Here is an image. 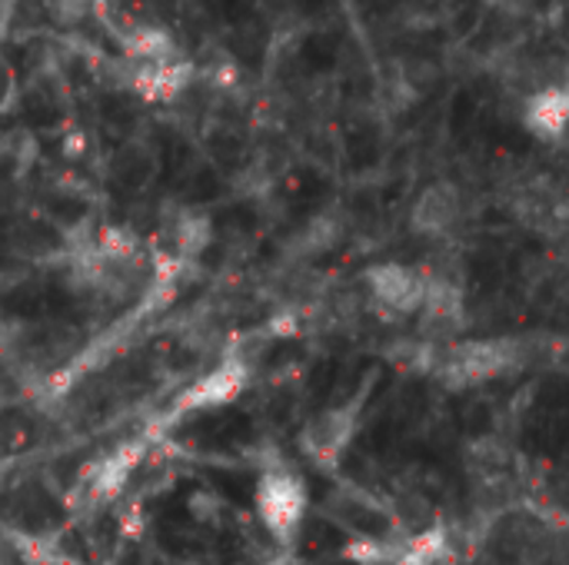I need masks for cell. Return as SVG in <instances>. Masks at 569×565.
Instances as JSON below:
<instances>
[{
	"label": "cell",
	"instance_id": "1",
	"mask_svg": "<svg viewBox=\"0 0 569 565\" xmlns=\"http://www.w3.org/2000/svg\"><path fill=\"white\" fill-rule=\"evenodd\" d=\"M526 363V343L516 336H493V339H467V343L446 350L436 360V376L449 389H470L490 380H500Z\"/></svg>",
	"mask_w": 569,
	"mask_h": 565
},
{
	"label": "cell",
	"instance_id": "2",
	"mask_svg": "<svg viewBox=\"0 0 569 565\" xmlns=\"http://www.w3.org/2000/svg\"><path fill=\"white\" fill-rule=\"evenodd\" d=\"M254 506H257V516H260L264 529L280 545H290L293 535L300 532L303 516H306V486L293 470H287L280 463L267 466L257 479Z\"/></svg>",
	"mask_w": 569,
	"mask_h": 565
},
{
	"label": "cell",
	"instance_id": "3",
	"mask_svg": "<svg viewBox=\"0 0 569 565\" xmlns=\"http://www.w3.org/2000/svg\"><path fill=\"white\" fill-rule=\"evenodd\" d=\"M360 409H364V393L344 406H326L320 409L300 432V445L306 452V460L330 470L344 460V452L360 432Z\"/></svg>",
	"mask_w": 569,
	"mask_h": 565
},
{
	"label": "cell",
	"instance_id": "4",
	"mask_svg": "<svg viewBox=\"0 0 569 565\" xmlns=\"http://www.w3.org/2000/svg\"><path fill=\"white\" fill-rule=\"evenodd\" d=\"M364 283L370 290V300L383 306L393 316H416L426 303V273L406 263H373L364 273Z\"/></svg>",
	"mask_w": 569,
	"mask_h": 565
},
{
	"label": "cell",
	"instance_id": "5",
	"mask_svg": "<svg viewBox=\"0 0 569 565\" xmlns=\"http://www.w3.org/2000/svg\"><path fill=\"white\" fill-rule=\"evenodd\" d=\"M523 127L549 144L569 137V74L523 97Z\"/></svg>",
	"mask_w": 569,
	"mask_h": 565
},
{
	"label": "cell",
	"instance_id": "6",
	"mask_svg": "<svg viewBox=\"0 0 569 565\" xmlns=\"http://www.w3.org/2000/svg\"><path fill=\"white\" fill-rule=\"evenodd\" d=\"M460 216H464L460 190L446 180H436L416 193L413 210H410V226L423 237H443L460 223Z\"/></svg>",
	"mask_w": 569,
	"mask_h": 565
},
{
	"label": "cell",
	"instance_id": "7",
	"mask_svg": "<svg viewBox=\"0 0 569 565\" xmlns=\"http://www.w3.org/2000/svg\"><path fill=\"white\" fill-rule=\"evenodd\" d=\"M193 77H197V67L183 57L167 60V64H131L127 87L147 103H170L193 83Z\"/></svg>",
	"mask_w": 569,
	"mask_h": 565
},
{
	"label": "cell",
	"instance_id": "8",
	"mask_svg": "<svg viewBox=\"0 0 569 565\" xmlns=\"http://www.w3.org/2000/svg\"><path fill=\"white\" fill-rule=\"evenodd\" d=\"M247 386V366L241 360H226L220 363L213 373L200 376L183 396H180V409H210V406H223L244 393Z\"/></svg>",
	"mask_w": 569,
	"mask_h": 565
},
{
	"label": "cell",
	"instance_id": "9",
	"mask_svg": "<svg viewBox=\"0 0 569 565\" xmlns=\"http://www.w3.org/2000/svg\"><path fill=\"white\" fill-rule=\"evenodd\" d=\"M144 456H147V445L141 442V439H134V442H124V445H118L110 452V456L97 466V473H93V496L97 499H113L118 493H124V486L131 483V476H134V470L144 463Z\"/></svg>",
	"mask_w": 569,
	"mask_h": 565
},
{
	"label": "cell",
	"instance_id": "10",
	"mask_svg": "<svg viewBox=\"0 0 569 565\" xmlns=\"http://www.w3.org/2000/svg\"><path fill=\"white\" fill-rule=\"evenodd\" d=\"M121 44H124V54L131 64H167V60L180 57L174 34L157 24H131L121 34Z\"/></svg>",
	"mask_w": 569,
	"mask_h": 565
},
{
	"label": "cell",
	"instance_id": "11",
	"mask_svg": "<svg viewBox=\"0 0 569 565\" xmlns=\"http://www.w3.org/2000/svg\"><path fill=\"white\" fill-rule=\"evenodd\" d=\"M339 237H344V216L339 213H316V216H310L300 230H297V237H293V253H300V257H320V253H330L336 244H339Z\"/></svg>",
	"mask_w": 569,
	"mask_h": 565
},
{
	"label": "cell",
	"instance_id": "12",
	"mask_svg": "<svg viewBox=\"0 0 569 565\" xmlns=\"http://www.w3.org/2000/svg\"><path fill=\"white\" fill-rule=\"evenodd\" d=\"M213 244V219L203 210H180L174 219V247L180 260H197Z\"/></svg>",
	"mask_w": 569,
	"mask_h": 565
},
{
	"label": "cell",
	"instance_id": "13",
	"mask_svg": "<svg viewBox=\"0 0 569 565\" xmlns=\"http://www.w3.org/2000/svg\"><path fill=\"white\" fill-rule=\"evenodd\" d=\"M423 316L429 323H443V326H457L464 316V290L446 280V276H426V303H423Z\"/></svg>",
	"mask_w": 569,
	"mask_h": 565
},
{
	"label": "cell",
	"instance_id": "14",
	"mask_svg": "<svg viewBox=\"0 0 569 565\" xmlns=\"http://www.w3.org/2000/svg\"><path fill=\"white\" fill-rule=\"evenodd\" d=\"M137 234L127 230V226L121 223H107L97 230V253L110 263H124L137 253Z\"/></svg>",
	"mask_w": 569,
	"mask_h": 565
},
{
	"label": "cell",
	"instance_id": "15",
	"mask_svg": "<svg viewBox=\"0 0 569 565\" xmlns=\"http://www.w3.org/2000/svg\"><path fill=\"white\" fill-rule=\"evenodd\" d=\"M506 460H510V452H506V445L497 436H483V439H477L470 445V463L480 466L483 476L487 473H500L506 466Z\"/></svg>",
	"mask_w": 569,
	"mask_h": 565
},
{
	"label": "cell",
	"instance_id": "16",
	"mask_svg": "<svg viewBox=\"0 0 569 565\" xmlns=\"http://www.w3.org/2000/svg\"><path fill=\"white\" fill-rule=\"evenodd\" d=\"M0 154H8L21 170H27V167H34V160L41 157V144H37V137H34V134H27V131H14V134H8V137H4V144H0Z\"/></svg>",
	"mask_w": 569,
	"mask_h": 565
},
{
	"label": "cell",
	"instance_id": "17",
	"mask_svg": "<svg viewBox=\"0 0 569 565\" xmlns=\"http://www.w3.org/2000/svg\"><path fill=\"white\" fill-rule=\"evenodd\" d=\"M187 512H190L193 522L213 526V522H220V516H223V499H220L213 489H193V493L187 496Z\"/></svg>",
	"mask_w": 569,
	"mask_h": 565
},
{
	"label": "cell",
	"instance_id": "18",
	"mask_svg": "<svg viewBox=\"0 0 569 565\" xmlns=\"http://www.w3.org/2000/svg\"><path fill=\"white\" fill-rule=\"evenodd\" d=\"M18 100V70L0 57V113H8Z\"/></svg>",
	"mask_w": 569,
	"mask_h": 565
},
{
	"label": "cell",
	"instance_id": "19",
	"mask_svg": "<svg viewBox=\"0 0 569 565\" xmlns=\"http://www.w3.org/2000/svg\"><path fill=\"white\" fill-rule=\"evenodd\" d=\"M93 11V0H54V14L64 24H80Z\"/></svg>",
	"mask_w": 569,
	"mask_h": 565
},
{
	"label": "cell",
	"instance_id": "20",
	"mask_svg": "<svg viewBox=\"0 0 569 565\" xmlns=\"http://www.w3.org/2000/svg\"><path fill=\"white\" fill-rule=\"evenodd\" d=\"M74 154H77V157L83 154V137H80V134H74V137L67 140V157H74Z\"/></svg>",
	"mask_w": 569,
	"mask_h": 565
},
{
	"label": "cell",
	"instance_id": "21",
	"mask_svg": "<svg viewBox=\"0 0 569 565\" xmlns=\"http://www.w3.org/2000/svg\"><path fill=\"white\" fill-rule=\"evenodd\" d=\"M187 565H203V562H187Z\"/></svg>",
	"mask_w": 569,
	"mask_h": 565
}]
</instances>
